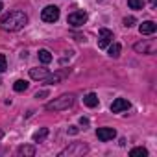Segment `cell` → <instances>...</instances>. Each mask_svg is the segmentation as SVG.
Segmentation results:
<instances>
[{
  "label": "cell",
  "mask_w": 157,
  "mask_h": 157,
  "mask_svg": "<svg viewBox=\"0 0 157 157\" xmlns=\"http://www.w3.org/2000/svg\"><path fill=\"white\" fill-rule=\"evenodd\" d=\"M26 24H28V15L24 11H10L0 21V28L4 32H19Z\"/></svg>",
  "instance_id": "obj_1"
},
{
  "label": "cell",
  "mask_w": 157,
  "mask_h": 157,
  "mask_svg": "<svg viewBox=\"0 0 157 157\" xmlns=\"http://www.w3.org/2000/svg\"><path fill=\"white\" fill-rule=\"evenodd\" d=\"M72 104H74V96H72V94H61V96L54 98L52 102H48V104H46V109H48V111H65V109H68Z\"/></svg>",
  "instance_id": "obj_2"
},
{
  "label": "cell",
  "mask_w": 157,
  "mask_h": 157,
  "mask_svg": "<svg viewBox=\"0 0 157 157\" xmlns=\"http://www.w3.org/2000/svg\"><path fill=\"white\" fill-rule=\"evenodd\" d=\"M89 151V146L85 142H72L70 146H67L65 150L59 151V157H76V155H83Z\"/></svg>",
  "instance_id": "obj_3"
},
{
  "label": "cell",
  "mask_w": 157,
  "mask_h": 157,
  "mask_svg": "<svg viewBox=\"0 0 157 157\" xmlns=\"http://www.w3.org/2000/svg\"><path fill=\"white\" fill-rule=\"evenodd\" d=\"M67 22H68L70 26H74V28H80V26H83V24L87 22V13H85V11H74V13L68 15Z\"/></svg>",
  "instance_id": "obj_4"
},
{
  "label": "cell",
  "mask_w": 157,
  "mask_h": 157,
  "mask_svg": "<svg viewBox=\"0 0 157 157\" xmlns=\"http://www.w3.org/2000/svg\"><path fill=\"white\" fill-rule=\"evenodd\" d=\"M41 19L44 22H56L59 19V8L57 6H46L43 11H41Z\"/></svg>",
  "instance_id": "obj_5"
},
{
  "label": "cell",
  "mask_w": 157,
  "mask_h": 157,
  "mask_svg": "<svg viewBox=\"0 0 157 157\" xmlns=\"http://www.w3.org/2000/svg\"><path fill=\"white\" fill-rule=\"evenodd\" d=\"M113 43V32L107 28H102L98 32V48H107Z\"/></svg>",
  "instance_id": "obj_6"
},
{
  "label": "cell",
  "mask_w": 157,
  "mask_h": 157,
  "mask_svg": "<svg viewBox=\"0 0 157 157\" xmlns=\"http://www.w3.org/2000/svg\"><path fill=\"white\" fill-rule=\"evenodd\" d=\"M135 52L139 54H153L155 52V41L150 39V41H140L135 44Z\"/></svg>",
  "instance_id": "obj_7"
},
{
  "label": "cell",
  "mask_w": 157,
  "mask_h": 157,
  "mask_svg": "<svg viewBox=\"0 0 157 157\" xmlns=\"http://www.w3.org/2000/svg\"><path fill=\"white\" fill-rule=\"evenodd\" d=\"M96 137L102 140V142H107V140H113L117 137V131L113 128H98L96 129Z\"/></svg>",
  "instance_id": "obj_8"
},
{
  "label": "cell",
  "mask_w": 157,
  "mask_h": 157,
  "mask_svg": "<svg viewBox=\"0 0 157 157\" xmlns=\"http://www.w3.org/2000/svg\"><path fill=\"white\" fill-rule=\"evenodd\" d=\"M129 105H131V104H129L126 98H117V100L111 104V111H113V113H122V111H128Z\"/></svg>",
  "instance_id": "obj_9"
},
{
  "label": "cell",
  "mask_w": 157,
  "mask_h": 157,
  "mask_svg": "<svg viewBox=\"0 0 157 157\" xmlns=\"http://www.w3.org/2000/svg\"><path fill=\"white\" fill-rule=\"evenodd\" d=\"M155 30H157V24H155L153 21H144V22L139 26L140 35H151V33H155Z\"/></svg>",
  "instance_id": "obj_10"
},
{
  "label": "cell",
  "mask_w": 157,
  "mask_h": 157,
  "mask_svg": "<svg viewBox=\"0 0 157 157\" xmlns=\"http://www.w3.org/2000/svg\"><path fill=\"white\" fill-rule=\"evenodd\" d=\"M48 76H50V72L46 68H30V78H32V80L41 82V80H46Z\"/></svg>",
  "instance_id": "obj_11"
},
{
  "label": "cell",
  "mask_w": 157,
  "mask_h": 157,
  "mask_svg": "<svg viewBox=\"0 0 157 157\" xmlns=\"http://www.w3.org/2000/svg\"><path fill=\"white\" fill-rule=\"evenodd\" d=\"M83 104H85L87 107H96V105H98V96H96L94 93H89V94L83 96Z\"/></svg>",
  "instance_id": "obj_12"
},
{
  "label": "cell",
  "mask_w": 157,
  "mask_h": 157,
  "mask_svg": "<svg viewBox=\"0 0 157 157\" xmlns=\"http://www.w3.org/2000/svg\"><path fill=\"white\" fill-rule=\"evenodd\" d=\"M48 137V128H41L39 131L33 133V142H43Z\"/></svg>",
  "instance_id": "obj_13"
},
{
  "label": "cell",
  "mask_w": 157,
  "mask_h": 157,
  "mask_svg": "<svg viewBox=\"0 0 157 157\" xmlns=\"http://www.w3.org/2000/svg\"><path fill=\"white\" fill-rule=\"evenodd\" d=\"M37 56H39V61H41V63H44V65H48V63L52 61V54H50L48 50H44V48H43V50H39V54H37Z\"/></svg>",
  "instance_id": "obj_14"
},
{
  "label": "cell",
  "mask_w": 157,
  "mask_h": 157,
  "mask_svg": "<svg viewBox=\"0 0 157 157\" xmlns=\"http://www.w3.org/2000/svg\"><path fill=\"white\" fill-rule=\"evenodd\" d=\"M17 153H19V155H28V157H33V155H35V148H33V146H21V148L17 150Z\"/></svg>",
  "instance_id": "obj_15"
},
{
  "label": "cell",
  "mask_w": 157,
  "mask_h": 157,
  "mask_svg": "<svg viewBox=\"0 0 157 157\" xmlns=\"http://www.w3.org/2000/svg\"><path fill=\"white\" fill-rule=\"evenodd\" d=\"M120 50H122V46L118 44V43H111V46H109V57H118L120 56Z\"/></svg>",
  "instance_id": "obj_16"
},
{
  "label": "cell",
  "mask_w": 157,
  "mask_h": 157,
  "mask_svg": "<svg viewBox=\"0 0 157 157\" xmlns=\"http://www.w3.org/2000/svg\"><path fill=\"white\" fill-rule=\"evenodd\" d=\"M28 85H30V83H28L26 80H17V82L13 83V89H15L17 93H24V91L28 89Z\"/></svg>",
  "instance_id": "obj_17"
},
{
  "label": "cell",
  "mask_w": 157,
  "mask_h": 157,
  "mask_svg": "<svg viewBox=\"0 0 157 157\" xmlns=\"http://www.w3.org/2000/svg\"><path fill=\"white\" fill-rule=\"evenodd\" d=\"M129 155H131V157H146V155H148V150L142 148V146H139V148H133V150L129 151Z\"/></svg>",
  "instance_id": "obj_18"
},
{
  "label": "cell",
  "mask_w": 157,
  "mask_h": 157,
  "mask_svg": "<svg viewBox=\"0 0 157 157\" xmlns=\"http://www.w3.org/2000/svg\"><path fill=\"white\" fill-rule=\"evenodd\" d=\"M146 4V0H128V6L131 10H142Z\"/></svg>",
  "instance_id": "obj_19"
},
{
  "label": "cell",
  "mask_w": 157,
  "mask_h": 157,
  "mask_svg": "<svg viewBox=\"0 0 157 157\" xmlns=\"http://www.w3.org/2000/svg\"><path fill=\"white\" fill-rule=\"evenodd\" d=\"M61 80H63V74H52V76H48V78H46V83L54 85V83H59Z\"/></svg>",
  "instance_id": "obj_20"
},
{
  "label": "cell",
  "mask_w": 157,
  "mask_h": 157,
  "mask_svg": "<svg viewBox=\"0 0 157 157\" xmlns=\"http://www.w3.org/2000/svg\"><path fill=\"white\" fill-rule=\"evenodd\" d=\"M8 68V61H6V56L0 54V72H4Z\"/></svg>",
  "instance_id": "obj_21"
},
{
  "label": "cell",
  "mask_w": 157,
  "mask_h": 157,
  "mask_svg": "<svg viewBox=\"0 0 157 157\" xmlns=\"http://www.w3.org/2000/svg\"><path fill=\"white\" fill-rule=\"evenodd\" d=\"M133 24H135V17H126V19H124V26H126V28H131Z\"/></svg>",
  "instance_id": "obj_22"
},
{
  "label": "cell",
  "mask_w": 157,
  "mask_h": 157,
  "mask_svg": "<svg viewBox=\"0 0 157 157\" xmlns=\"http://www.w3.org/2000/svg\"><path fill=\"white\" fill-rule=\"evenodd\" d=\"M78 131H80V129H78L76 126H68V133H70V135H76Z\"/></svg>",
  "instance_id": "obj_23"
},
{
  "label": "cell",
  "mask_w": 157,
  "mask_h": 157,
  "mask_svg": "<svg viewBox=\"0 0 157 157\" xmlns=\"http://www.w3.org/2000/svg\"><path fill=\"white\" fill-rule=\"evenodd\" d=\"M80 124L87 128V126H89V118H85V117H82V118H80Z\"/></svg>",
  "instance_id": "obj_24"
},
{
  "label": "cell",
  "mask_w": 157,
  "mask_h": 157,
  "mask_svg": "<svg viewBox=\"0 0 157 157\" xmlns=\"http://www.w3.org/2000/svg\"><path fill=\"white\" fill-rule=\"evenodd\" d=\"M43 96H48V91H41V93L35 94V98H43Z\"/></svg>",
  "instance_id": "obj_25"
},
{
  "label": "cell",
  "mask_w": 157,
  "mask_h": 157,
  "mask_svg": "<svg viewBox=\"0 0 157 157\" xmlns=\"http://www.w3.org/2000/svg\"><path fill=\"white\" fill-rule=\"evenodd\" d=\"M150 4H151V8H155V4H157V0H150Z\"/></svg>",
  "instance_id": "obj_26"
},
{
  "label": "cell",
  "mask_w": 157,
  "mask_h": 157,
  "mask_svg": "<svg viewBox=\"0 0 157 157\" xmlns=\"http://www.w3.org/2000/svg\"><path fill=\"white\" fill-rule=\"evenodd\" d=\"M0 10H2V4H0Z\"/></svg>",
  "instance_id": "obj_27"
}]
</instances>
